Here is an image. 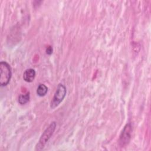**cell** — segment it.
Listing matches in <instances>:
<instances>
[{"label": "cell", "mask_w": 151, "mask_h": 151, "mask_svg": "<svg viewBox=\"0 0 151 151\" xmlns=\"http://www.w3.org/2000/svg\"><path fill=\"white\" fill-rule=\"evenodd\" d=\"M48 91V87L43 84H40L37 89V94L38 96L40 97H43L46 95Z\"/></svg>", "instance_id": "6"}, {"label": "cell", "mask_w": 151, "mask_h": 151, "mask_svg": "<svg viewBox=\"0 0 151 151\" xmlns=\"http://www.w3.org/2000/svg\"><path fill=\"white\" fill-rule=\"evenodd\" d=\"M29 100V93L27 92L25 94H21L18 97V103L20 104H25Z\"/></svg>", "instance_id": "7"}, {"label": "cell", "mask_w": 151, "mask_h": 151, "mask_svg": "<svg viewBox=\"0 0 151 151\" xmlns=\"http://www.w3.org/2000/svg\"><path fill=\"white\" fill-rule=\"evenodd\" d=\"M35 77V71L32 68L27 69L23 74V79L28 83L32 82Z\"/></svg>", "instance_id": "5"}, {"label": "cell", "mask_w": 151, "mask_h": 151, "mask_svg": "<svg viewBox=\"0 0 151 151\" xmlns=\"http://www.w3.org/2000/svg\"><path fill=\"white\" fill-rule=\"evenodd\" d=\"M52 47H50V46L48 47L47 48V49H46V53L47 54H48V55H50V54H52Z\"/></svg>", "instance_id": "8"}, {"label": "cell", "mask_w": 151, "mask_h": 151, "mask_svg": "<svg viewBox=\"0 0 151 151\" xmlns=\"http://www.w3.org/2000/svg\"><path fill=\"white\" fill-rule=\"evenodd\" d=\"M132 126L131 124L127 123L124 127L119 138V144L122 147H123L127 145L131 139V134H132Z\"/></svg>", "instance_id": "4"}, {"label": "cell", "mask_w": 151, "mask_h": 151, "mask_svg": "<svg viewBox=\"0 0 151 151\" xmlns=\"http://www.w3.org/2000/svg\"><path fill=\"white\" fill-rule=\"evenodd\" d=\"M67 90L64 85L59 84L57 86L56 91L50 103V107L52 109L57 107L62 102L66 95Z\"/></svg>", "instance_id": "3"}, {"label": "cell", "mask_w": 151, "mask_h": 151, "mask_svg": "<svg viewBox=\"0 0 151 151\" xmlns=\"http://www.w3.org/2000/svg\"><path fill=\"white\" fill-rule=\"evenodd\" d=\"M12 76L11 68L6 61L0 63V84L1 86H6L10 81Z\"/></svg>", "instance_id": "2"}, {"label": "cell", "mask_w": 151, "mask_h": 151, "mask_svg": "<svg viewBox=\"0 0 151 151\" xmlns=\"http://www.w3.org/2000/svg\"><path fill=\"white\" fill-rule=\"evenodd\" d=\"M55 127L56 123L55 122H51L41 136L39 141L35 146V150H41L44 147L47 142L48 141L54 132Z\"/></svg>", "instance_id": "1"}]
</instances>
